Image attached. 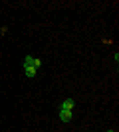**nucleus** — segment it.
Instances as JSON below:
<instances>
[{"label":"nucleus","mask_w":119,"mask_h":132,"mask_svg":"<svg viewBox=\"0 0 119 132\" xmlns=\"http://www.w3.org/2000/svg\"><path fill=\"white\" fill-rule=\"evenodd\" d=\"M24 67H34V69H38V67H42V59L32 57V55H26V59H24Z\"/></svg>","instance_id":"obj_1"},{"label":"nucleus","mask_w":119,"mask_h":132,"mask_svg":"<svg viewBox=\"0 0 119 132\" xmlns=\"http://www.w3.org/2000/svg\"><path fill=\"white\" fill-rule=\"evenodd\" d=\"M75 109V101L74 99H68V101H64L62 106H60V110H74Z\"/></svg>","instance_id":"obj_2"},{"label":"nucleus","mask_w":119,"mask_h":132,"mask_svg":"<svg viewBox=\"0 0 119 132\" xmlns=\"http://www.w3.org/2000/svg\"><path fill=\"white\" fill-rule=\"evenodd\" d=\"M74 116V110H60V120L62 122H69Z\"/></svg>","instance_id":"obj_3"},{"label":"nucleus","mask_w":119,"mask_h":132,"mask_svg":"<svg viewBox=\"0 0 119 132\" xmlns=\"http://www.w3.org/2000/svg\"><path fill=\"white\" fill-rule=\"evenodd\" d=\"M24 73H26V77H28V79L36 77V69H34V67H24Z\"/></svg>","instance_id":"obj_4"},{"label":"nucleus","mask_w":119,"mask_h":132,"mask_svg":"<svg viewBox=\"0 0 119 132\" xmlns=\"http://www.w3.org/2000/svg\"><path fill=\"white\" fill-rule=\"evenodd\" d=\"M107 132H115V130H107Z\"/></svg>","instance_id":"obj_5"}]
</instances>
